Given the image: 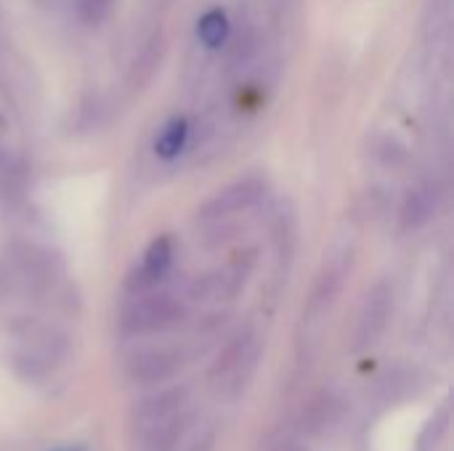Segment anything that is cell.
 Masks as SVG:
<instances>
[{
  "label": "cell",
  "mask_w": 454,
  "mask_h": 451,
  "mask_svg": "<svg viewBox=\"0 0 454 451\" xmlns=\"http://www.w3.org/2000/svg\"><path fill=\"white\" fill-rule=\"evenodd\" d=\"M261 362V340L253 332L237 335L215 359L207 383L218 399H237L253 380Z\"/></svg>",
  "instance_id": "obj_1"
},
{
  "label": "cell",
  "mask_w": 454,
  "mask_h": 451,
  "mask_svg": "<svg viewBox=\"0 0 454 451\" xmlns=\"http://www.w3.org/2000/svg\"><path fill=\"white\" fill-rule=\"evenodd\" d=\"M186 316V308L170 298V295H157V292H141L136 295L122 316H120V332L125 338H141V335H154L176 327Z\"/></svg>",
  "instance_id": "obj_2"
},
{
  "label": "cell",
  "mask_w": 454,
  "mask_h": 451,
  "mask_svg": "<svg viewBox=\"0 0 454 451\" xmlns=\"http://www.w3.org/2000/svg\"><path fill=\"white\" fill-rule=\"evenodd\" d=\"M194 415L192 412V393L184 385L157 391L146 399H141L130 409V436H141L165 425H173L184 417Z\"/></svg>",
  "instance_id": "obj_3"
},
{
  "label": "cell",
  "mask_w": 454,
  "mask_h": 451,
  "mask_svg": "<svg viewBox=\"0 0 454 451\" xmlns=\"http://www.w3.org/2000/svg\"><path fill=\"white\" fill-rule=\"evenodd\" d=\"M189 348L186 346H152V348H141L136 351L128 364H125V375L133 385H162L165 380H170L173 375H178L184 369V364L189 362Z\"/></svg>",
  "instance_id": "obj_4"
},
{
  "label": "cell",
  "mask_w": 454,
  "mask_h": 451,
  "mask_svg": "<svg viewBox=\"0 0 454 451\" xmlns=\"http://www.w3.org/2000/svg\"><path fill=\"white\" fill-rule=\"evenodd\" d=\"M255 266V253L247 255H237L231 263H226L223 268H213L207 274H200L192 279L189 284V295L194 300L202 303H221V300H231L239 295V290L245 287L250 271Z\"/></svg>",
  "instance_id": "obj_5"
},
{
  "label": "cell",
  "mask_w": 454,
  "mask_h": 451,
  "mask_svg": "<svg viewBox=\"0 0 454 451\" xmlns=\"http://www.w3.org/2000/svg\"><path fill=\"white\" fill-rule=\"evenodd\" d=\"M266 181L261 175H247L242 181H234L229 183L226 189L215 191L197 213L200 221L205 223H218V221H226V218H234L245 210H250L253 205H258L266 194Z\"/></svg>",
  "instance_id": "obj_6"
},
{
  "label": "cell",
  "mask_w": 454,
  "mask_h": 451,
  "mask_svg": "<svg viewBox=\"0 0 454 451\" xmlns=\"http://www.w3.org/2000/svg\"><path fill=\"white\" fill-rule=\"evenodd\" d=\"M394 306H396V295H394V284L388 279H380L364 298L359 322H356V332H354V348L364 351L372 348L383 332L388 330V322L394 316Z\"/></svg>",
  "instance_id": "obj_7"
},
{
  "label": "cell",
  "mask_w": 454,
  "mask_h": 451,
  "mask_svg": "<svg viewBox=\"0 0 454 451\" xmlns=\"http://www.w3.org/2000/svg\"><path fill=\"white\" fill-rule=\"evenodd\" d=\"M351 268H354V253L348 247L330 253L311 292V314H322L338 300V295L346 287V279L351 276Z\"/></svg>",
  "instance_id": "obj_8"
},
{
  "label": "cell",
  "mask_w": 454,
  "mask_h": 451,
  "mask_svg": "<svg viewBox=\"0 0 454 451\" xmlns=\"http://www.w3.org/2000/svg\"><path fill=\"white\" fill-rule=\"evenodd\" d=\"M173 266V239L168 234L162 237H154L138 263V268L130 274L128 279V292L130 295H141V292H149L152 287H157L168 271Z\"/></svg>",
  "instance_id": "obj_9"
},
{
  "label": "cell",
  "mask_w": 454,
  "mask_h": 451,
  "mask_svg": "<svg viewBox=\"0 0 454 451\" xmlns=\"http://www.w3.org/2000/svg\"><path fill=\"white\" fill-rule=\"evenodd\" d=\"M165 58V37L162 32H154L133 56L130 69H128V88L130 90H141L152 82V77L160 72V64Z\"/></svg>",
  "instance_id": "obj_10"
},
{
  "label": "cell",
  "mask_w": 454,
  "mask_h": 451,
  "mask_svg": "<svg viewBox=\"0 0 454 451\" xmlns=\"http://www.w3.org/2000/svg\"><path fill=\"white\" fill-rule=\"evenodd\" d=\"M439 210V189L436 183H420L407 191L402 205V226L407 231L423 229Z\"/></svg>",
  "instance_id": "obj_11"
},
{
  "label": "cell",
  "mask_w": 454,
  "mask_h": 451,
  "mask_svg": "<svg viewBox=\"0 0 454 451\" xmlns=\"http://www.w3.org/2000/svg\"><path fill=\"white\" fill-rule=\"evenodd\" d=\"M189 141V122L184 117H173L157 136L154 141V152L160 159H176Z\"/></svg>",
  "instance_id": "obj_12"
},
{
  "label": "cell",
  "mask_w": 454,
  "mask_h": 451,
  "mask_svg": "<svg viewBox=\"0 0 454 451\" xmlns=\"http://www.w3.org/2000/svg\"><path fill=\"white\" fill-rule=\"evenodd\" d=\"M343 417V404L335 396H322L309 407V415L303 417V428L311 433H325L330 431L338 420Z\"/></svg>",
  "instance_id": "obj_13"
},
{
  "label": "cell",
  "mask_w": 454,
  "mask_h": 451,
  "mask_svg": "<svg viewBox=\"0 0 454 451\" xmlns=\"http://www.w3.org/2000/svg\"><path fill=\"white\" fill-rule=\"evenodd\" d=\"M197 35H200V40L207 48H221L226 43V37H229V19H226V13L218 11V8L202 13L200 21H197Z\"/></svg>",
  "instance_id": "obj_14"
},
{
  "label": "cell",
  "mask_w": 454,
  "mask_h": 451,
  "mask_svg": "<svg viewBox=\"0 0 454 451\" xmlns=\"http://www.w3.org/2000/svg\"><path fill=\"white\" fill-rule=\"evenodd\" d=\"M266 451H309L295 436H279L274 441H269Z\"/></svg>",
  "instance_id": "obj_15"
},
{
  "label": "cell",
  "mask_w": 454,
  "mask_h": 451,
  "mask_svg": "<svg viewBox=\"0 0 454 451\" xmlns=\"http://www.w3.org/2000/svg\"><path fill=\"white\" fill-rule=\"evenodd\" d=\"M56 451H85V449H80V447H64V449H56Z\"/></svg>",
  "instance_id": "obj_16"
},
{
  "label": "cell",
  "mask_w": 454,
  "mask_h": 451,
  "mask_svg": "<svg viewBox=\"0 0 454 451\" xmlns=\"http://www.w3.org/2000/svg\"><path fill=\"white\" fill-rule=\"evenodd\" d=\"M152 3H168V0H152Z\"/></svg>",
  "instance_id": "obj_17"
}]
</instances>
